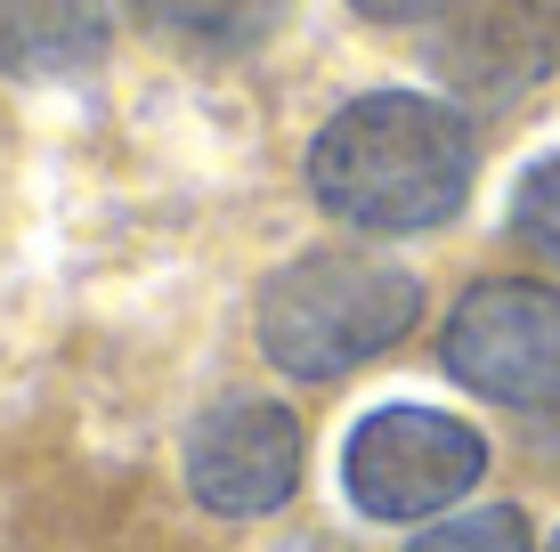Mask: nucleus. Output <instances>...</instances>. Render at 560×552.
I'll return each mask as SVG.
<instances>
[{
    "mask_svg": "<svg viewBox=\"0 0 560 552\" xmlns=\"http://www.w3.org/2000/svg\"><path fill=\"white\" fill-rule=\"evenodd\" d=\"M545 552H560V528H552V544H545Z\"/></svg>",
    "mask_w": 560,
    "mask_h": 552,
    "instance_id": "nucleus-12",
    "label": "nucleus"
},
{
    "mask_svg": "<svg viewBox=\"0 0 560 552\" xmlns=\"http://www.w3.org/2000/svg\"><path fill=\"white\" fill-rule=\"evenodd\" d=\"M422 326V277L365 244L293 252L260 284V350L293 383H341Z\"/></svg>",
    "mask_w": 560,
    "mask_h": 552,
    "instance_id": "nucleus-2",
    "label": "nucleus"
},
{
    "mask_svg": "<svg viewBox=\"0 0 560 552\" xmlns=\"http://www.w3.org/2000/svg\"><path fill=\"white\" fill-rule=\"evenodd\" d=\"M488 480V439L447 407H374L341 447V488L365 520H447Z\"/></svg>",
    "mask_w": 560,
    "mask_h": 552,
    "instance_id": "nucleus-4",
    "label": "nucleus"
},
{
    "mask_svg": "<svg viewBox=\"0 0 560 552\" xmlns=\"http://www.w3.org/2000/svg\"><path fill=\"white\" fill-rule=\"evenodd\" d=\"M301 179L308 203L358 236H431L471 203L479 130L431 90H358L317 122Z\"/></svg>",
    "mask_w": 560,
    "mask_h": 552,
    "instance_id": "nucleus-1",
    "label": "nucleus"
},
{
    "mask_svg": "<svg viewBox=\"0 0 560 552\" xmlns=\"http://www.w3.org/2000/svg\"><path fill=\"white\" fill-rule=\"evenodd\" d=\"M301 423L293 407L260 390H228L187 423L179 439V471H187V496H196L211 520H268L301 496Z\"/></svg>",
    "mask_w": 560,
    "mask_h": 552,
    "instance_id": "nucleus-5",
    "label": "nucleus"
},
{
    "mask_svg": "<svg viewBox=\"0 0 560 552\" xmlns=\"http://www.w3.org/2000/svg\"><path fill=\"white\" fill-rule=\"evenodd\" d=\"M431 73L463 114L520 106L560 73V0H463L431 33Z\"/></svg>",
    "mask_w": 560,
    "mask_h": 552,
    "instance_id": "nucleus-6",
    "label": "nucleus"
},
{
    "mask_svg": "<svg viewBox=\"0 0 560 552\" xmlns=\"http://www.w3.org/2000/svg\"><path fill=\"white\" fill-rule=\"evenodd\" d=\"M512 236L528 244L545 269H560V155H536L528 171L512 179Z\"/></svg>",
    "mask_w": 560,
    "mask_h": 552,
    "instance_id": "nucleus-10",
    "label": "nucleus"
},
{
    "mask_svg": "<svg viewBox=\"0 0 560 552\" xmlns=\"http://www.w3.org/2000/svg\"><path fill=\"white\" fill-rule=\"evenodd\" d=\"M365 25H439V16H455L463 0H350Z\"/></svg>",
    "mask_w": 560,
    "mask_h": 552,
    "instance_id": "nucleus-11",
    "label": "nucleus"
},
{
    "mask_svg": "<svg viewBox=\"0 0 560 552\" xmlns=\"http://www.w3.org/2000/svg\"><path fill=\"white\" fill-rule=\"evenodd\" d=\"M171 57H253L284 33L293 0H114Z\"/></svg>",
    "mask_w": 560,
    "mask_h": 552,
    "instance_id": "nucleus-8",
    "label": "nucleus"
},
{
    "mask_svg": "<svg viewBox=\"0 0 560 552\" xmlns=\"http://www.w3.org/2000/svg\"><path fill=\"white\" fill-rule=\"evenodd\" d=\"M439 366L488 407L560 414V284L545 277L463 284L447 326H439Z\"/></svg>",
    "mask_w": 560,
    "mask_h": 552,
    "instance_id": "nucleus-3",
    "label": "nucleus"
},
{
    "mask_svg": "<svg viewBox=\"0 0 560 552\" xmlns=\"http://www.w3.org/2000/svg\"><path fill=\"white\" fill-rule=\"evenodd\" d=\"M407 552H536V528L520 504H479V512H447L431 520Z\"/></svg>",
    "mask_w": 560,
    "mask_h": 552,
    "instance_id": "nucleus-9",
    "label": "nucleus"
},
{
    "mask_svg": "<svg viewBox=\"0 0 560 552\" xmlns=\"http://www.w3.org/2000/svg\"><path fill=\"white\" fill-rule=\"evenodd\" d=\"M114 49V0H0L9 82H82Z\"/></svg>",
    "mask_w": 560,
    "mask_h": 552,
    "instance_id": "nucleus-7",
    "label": "nucleus"
}]
</instances>
